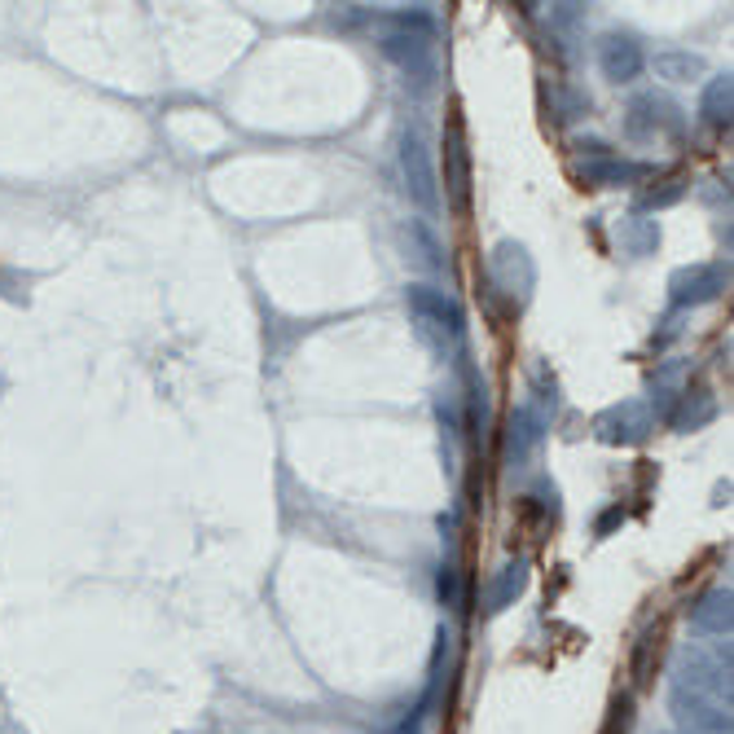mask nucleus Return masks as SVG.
I'll use <instances>...</instances> for the list:
<instances>
[{
	"label": "nucleus",
	"instance_id": "5",
	"mask_svg": "<svg viewBox=\"0 0 734 734\" xmlns=\"http://www.w3.org/2000/svg\"><path fill=\"white\" fill-rule=\"evenodd\" d=\"M598 66H603V75L611 79V85H629V79L642 75L646 57H642V44L633 36H607L598 44Z\"/></svg>",
	"mask_w": 734,
	"mask_h": 734
},
{
	"label": "nucleus",
	"instance_id": "7",
	"mask_svg": "<svg viewBox=\"0 0 734 734\" xmlns=\"http://www.w3.org/2000/svg\"><path fill=\"white\" fill-rule=\"evenodd\" d=\"M704 124L730 128V75H717L704 93Z\"/></svg>",
	"mask_w": 734,
	"mask_h": 734
},
{
	"label": "nucleus",
	"instance_id": "3",
	"mask_svg": "<svg viewBox=\"0 0 734 734\" xmlns=\"http://www.w3.org/2000/svg\"><path fill=\"white\" fill-rule=\"evenodd\" d=\"M669 708H673V721L686 734H730V704L717 699V695H704V691H691V686H673L669 691Z\"/></svg>",
	"mask_w": 734,
	"mask_h": 734
},
{
	"label": "nucleus",
	"instance_id": "6",
	"mask_svg": "<svg viewBox=\"0 0 734 734\" xmlns=\"http://www.w3.org/2000/svg\"><path fill=\"white\" fill-rule=\"evenodd\" d=\"M695 629L704 633H730V590H712L695 611H691Z\"/></svg>",
	"mask_w": 734,
	"mask_h": 734
},
{
	"label": "nucleus",
	"instance_id": "8",
	"mask_svg": "<svg viewBox=\"0 0 734 734\" xmlns=\"http://www.w3.org/2000/svg\"><path fill=\"white\" fill-rule=\"evenodd\" d=\"M445 145H449V158H453V198L466 203V145H462V132L449 128Z\"/></svg>",
	"mask_w": 734,
	"mask_h": 734
},
{
	"label": "nucleus",
	"instance_id": "10",
	"mask_svg": "<svg viewBox=\"0 0 734 734\" xmlns=\"http://www.w3.org/2000/svg\"><path fill=\"white\" fill-rule=\"evenodd\" d=\"M436 590H440V603H445V607H458V567H453V563H440Z\"/></svg>",
	"mask_w": 734,
	"mask_h": 734
},
{
	"label": "nucleus",
	"instance_id": "2",
	"mask_svg": "<svg viewBox=\"0 0 734 734\" xmlns=\"http://www.w3.org/2000/svg\"><path fill=\"white\" fill-rule=\"evenodd\" d=\"M400 172H404V190L423 211L440 207V185H436V163H432V145L423 137V128H404L400 137Z\"/></svg>",
	"mask_w": 734,
	"mask_h": 734
},
{
	"label": "nucleus",
	"instance_id": "9",
	"mask_svg": "<svg viewBox=\"0 0 734 734\" xmlns=\"http://www.w3.org/2000/svg\"><path fill=\"white\" fill-rule=\"evenodd\" d=\"M656 66H660L665 79H691V75L704 70V62L695 53H665V57H656Z\"/></svg>",
	"mask_w": 734,
	"mask_h": 734
},
{
	"label": "nucleus",
	"instance_id": "1",
	"mask_svg": "<svg viewBox=\"0 0 734 734\" xmlns=\"http://www.w3.org/2000/svg\"><path fill=\"white\" fill-rule=\"evenodd\" d=\"M383 57L396 62L410 79H418V89L432 85L436 75V44H432V18L427 14H400L396 31L383 36ZM404 79V85H410Z\"/></svg>",
	"mask_w": 734,
	"mask_h": 734
},
{
	"label": "nucleus",
	"instance_id": "4",
	"mask_svg": "<svg viewBox=\"0 0 734 734\" xmlns=\"http://www.w3.org/2000/svg\"><path fill=\"white\" fill-rule=\"evenodd\" d=\"M404 299H410V308L418 312V321L432 325L436 335H445V339H462V335H466V312H462V304H458L449 291H436V286H427V282H414L410 291H404Z\"/></svg>",
	"mask_w": 734,
	"mask_h": 734
}]
</instances>
